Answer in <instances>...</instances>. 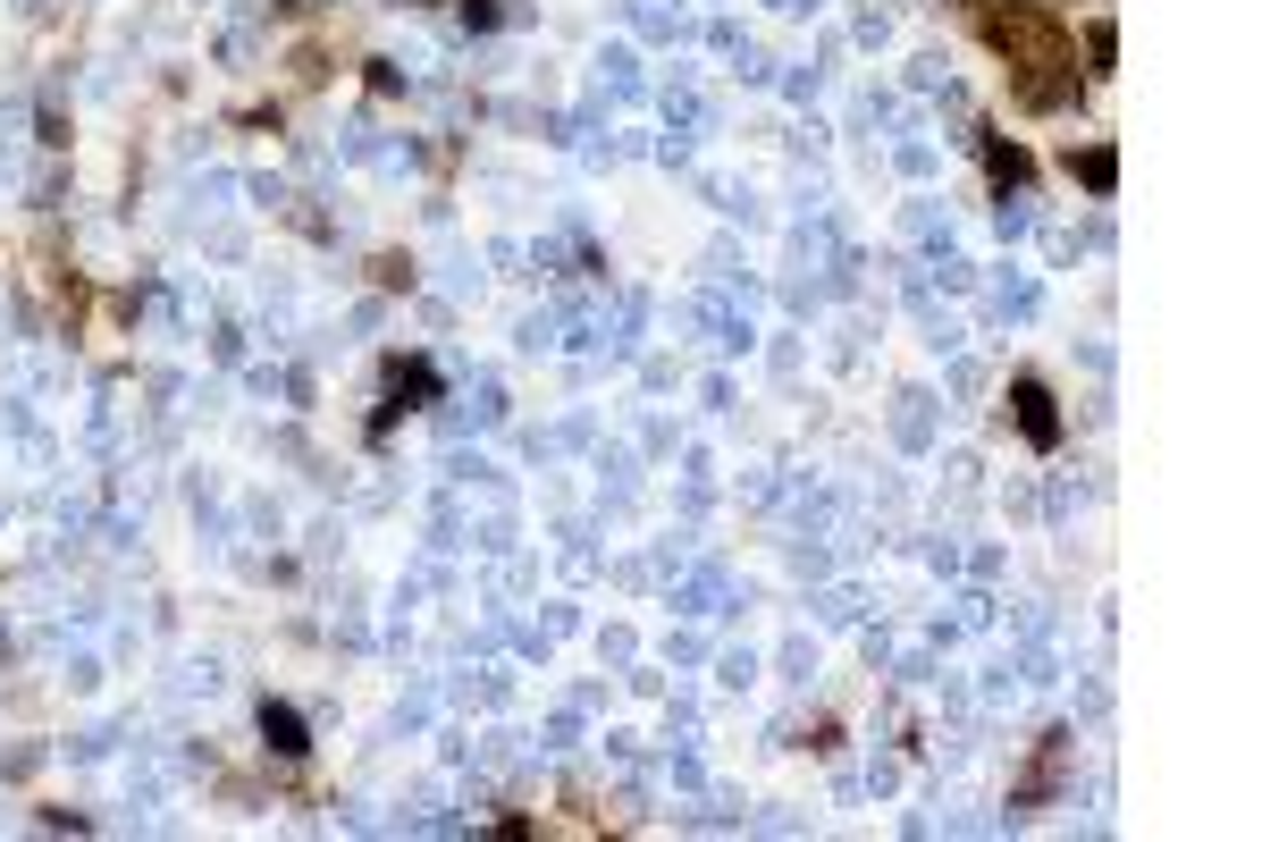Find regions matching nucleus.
Returning a JSON list of instances; mask_svg holds the SVG:
<instances>
[{"label": "nucleus", "instance_id": "1", "mask_svg": "<svg viewBox=\"0 0 1262 842\" xmlns=\"http://www.w3.org/2000/svg\"><path fill=\"white\" fill-rule=\"evenodd\" d=\"M261 733H270V742H279L286 758L304 750V725H295V708H261Z\"/></svg>", "mask_w": 1262, "mask_h": 842}, {"label": "nucleus", "instance_id": "2", "mask_svg": "<svg viewBox=\"0 0 1262 842\" xmlns=\"http://www.w3.org/2000/svg\"><path fill=\"white\" fill-rule=\"evenodd\" d=\"M1018 421H1027V438H1052V405H1043V388H1018Z\"/></svg>", "mask_w": 1262, "mask_h": 842}]
</instances>
